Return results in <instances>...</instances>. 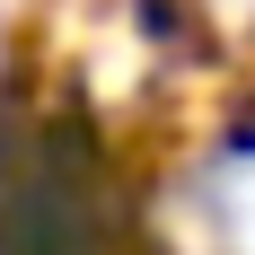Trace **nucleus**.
Wrapping results in <instances>:
<instances>
[{"label":"nucleus","instance_id":"nucleus-1","mask_svg":"<svg viewBox=\"0 0 255 255\" xmlns=\"http://www.w3.org/2000/svg\"><path fill=\"white\" fill-rule=\"evenodd\" d=\"M203 203H211V238H220L229 255H255V132L211 158Z\"/></svg>","mask_w":255,"mask_h":255}]
</instances>
